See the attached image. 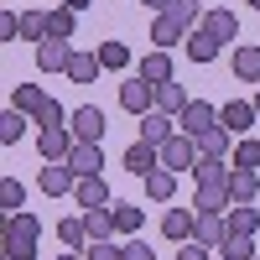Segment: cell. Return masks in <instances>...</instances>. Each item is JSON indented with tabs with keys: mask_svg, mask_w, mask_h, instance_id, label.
<instances>
[{
	"mask_svg": "<svg viewBox=\"0 0 260 260\" xmlns=\"http://www.w3.org/2000/svg\"><path fill=\"white\" fill-rule=\"evenodd\" d=\"M229 68H234V78H240V83H260V47H255V42H245V47H234Z\"/></svg>",
	"mask_w": 260,
	"mask_h": 260,
	"instance_id": "2e32d148",
	"label": "cell"
},
{
	"mask_svg": "<svg viewBox=\"0 0 260 260\" xmlns=\"http://www.w3.org/2000/svg\"><path fill=\"white\" fill-rule=\"evenodd\" d=\"M156 110L177 120V115L187 110V89H182V83H156Z\"/></svg>",
	"mask_w": 260,
	"mask_h": 260,
	"instance_id": "484cf974",
	"label": "cell"
},
{
	"mask_svg": "<svg viewBox=\"0 0 260 260\" xmlns=\"http://www.w3.org/2000/svg\"><path fill=\"white\" fill-rule=\"evenodd\" d=\"M167 16H172V21H177V26H182V31H198L208 11H203V0H172V11H167Z\"/></svg>",
	"mask_w": 260,
	"mask_h": 260,
	"instance_id": "d4e9b609",
	"label": "cell"
},
{
	"mask_svg": "<svg viewBox=\"0 0 260 260\" xmlns=\"http://www.w3.org/2000/svg\"><path fill=\"white\" fill-rule=\"evenodd\" d=\"M68 167L78 172V177H99V172H104V146L99 141H78L73 156H68Z\"/></svg>",
	"mask_w": 260,
	"mask_h": 260,
	"instance_id": "8fae6325",
	"label": "cell"
},
{
	"mask_svg": "<svg viewBox=\"0 0 260 260\" xmlns=\"http://www.w3.org/2000/svg\"><path fill=\"white\" fill-rule=\"evenodd\" d=\"M229 172H234V161H224V156H198L192 182H229Z\"/></svg>",
	"mask_w": 260,
	"mask_h": 260,
	"instance_id": "f1b7e54d",
	"label": "cell"
},
{
	"mask_svg": "<svg viewBox=\"0 0 260 260\" xmlns=\"http://www.w3.org/2000/svg\"><path fill=\"white\" fill-rule=\"evenodd\" d=\"M161 167H172V172H192L198 167V141L192 136H172V141H161Z\"/></svg>",
	"mask_w": 260,
	"mask_h": 260,
	"instance_id": "5b68a950",
	"label": "cell"
},
{
	"mask_svg": "<svg viewBox=\"0 0 260 260\" xmlns=\"http://www.w3.org/2000/svg\"><path fill=\"white\" fill-rule=\"evenodd\" d=\"M141 182H146V198H151V203H172V198H177V172H172V167H156V172L141 177Z\"/></svg>",
	"mask_w": 260,
	"mask_h": 260,
	"instance_id": "e0dca14e",
	"label": "cell"
},
{
	"mask_svg": "<svg viewBox=\"0 0 260 260\" xmlns=\"http://www.w3.org/2000/svg\"><path fill=\"white\" fill-rule=\"evenodd\" d=\"M136 73H141L146 83H172V52H167V47H151V52L136 62Z\"/></svg>",
	"mask_w": 260,
	"mask_h": 260,
	"instance_id": "5bb4252c",
	"label": "cell"
},
{
	"mask_svg": "<svg viewBox=\"0 0 260 260\" xmlns=\"http://www.w3.org/2000/svg\"><path fill=\"white\" fill-rule=\"evenodd\" d=\"M26 125H31V115H26V110H16V104H11V110L0 115V146H16L21 136H26Z\"/></svg>",
	"mask_w": 260,
	"mask_h": 260,
	"instance_id": "83f0119b",
	"label": "cell"
},
{
	"mask_svg": "<svg viewBox=\"0 0 260 260\" xmlns=\"http://www.w3.org/2000/svg\"><path fill=\"white\" fill-rule=\"evenodd\" d=\"M73 16H78V11H68V6L47 11V37H62V42H68V37H73V26H78Z\"/></svg>",
	"mask_w": 260,
	"mask_h": 260,
	"instance_id": "74e56055",
	"label": "cell"
},
{
	"mask_svg": "<svg viewBox=\"0 0 260 260\" xmlns=\"http://www.w3.org/2000/svg\"><path fill=\"white\" fill-rule=\"evenodd\" d=\"M37 187L47 192V198H68V192L78 187V172H73L68 161H47V167H42V177H37Z\"/></svg>",
	"mask_w": 260,
	"mask_h": 260,
	"instance_id": "8992f818",
	"label": "cell"
},
{
	"mask_svg": "<svg viewBox=\"0 0 260 260\" xmlns=\"http://www.w3.org/2000/svg\"><path fill=\"white\" fill-rule=\"evenodd\" d=\"M177 136V120L172 115H161V110H151V115H141V141H151V146H161V141H172Z\"/></svg>",
	"mask_w": 260,
	"mask_h": 260,
	"instance_id": "44dd1931",
	"label": "cell"
},
{
	"mask_svg": "<svg viewBox=\"0 0 260 260\" xmlns=\"http://www.w3.org/2000/svg\"><path fill=\"white\" fill-rule=\"evenodd\" d=\"M255 115H260V89H255Z\"/></svg>",
	"mask_w": 260,
	"mask_h": 260,
	"instance_id": "681fc988",
	"label": "cell"
},
{
	"mask_svg": "<svg viewBox=\"0 0 260 260\" xmlns=\"http://www.w3.org/2000/svg\"><path fill=\"white\" fill-rule=\"evenodd\" d=\"M83 6H94V0H68V11H83Z\"/></svg>",
	"mask_w": 260,
	"mask_h": 260,
	"instance_id": "c3c4849f",
	"label": "cell"
},
{
	"mask_svg": "<svg viewBox=\"0 0 260 260\" xmlns=\"http://www.w3.org/2000/svg\"><path fill=\"white\" fill-rule=\"evenodd\" d=\"M11 104H16V110H26V115L37 120V115H42V104H47V94H42V83H16Z\"/></svg>",
	"mask_w": 260,
	"mask_h": 260,
	"instance_id": "836d02e7",
	"label": "cell"
},
{
	"mask_svg": "<svg viewBox=\"0 0 260 260\" xmlns=\"http://www.w3.org/2000/svg\"><path fill=\"white\" fill-rule=\"evenodd\" d=\"M16 37H21V16L6 11V16H0V42H16Z\"/></svg>",
	"mask_w": 260,
	"mask_h": 260,
	"instance_id": "f6af8a7d",
	"label": "cell"
},
{
	"mask_svg": "<svg viewBox=\"0 0 260 260\" xmlns=\"http://www.w3.org/2000/svg\"><path fill=\"white\" fill-rule=\"evenodd\" d=\"M177 260H213V245H203V240H182Z\"/></svg>",
	"mask_w": 260,
	"mask_h": 260,
	"instance_id": "7bdbcfd3",
	"label": "cell"
},
{
	"mask_svg": "<svg viewBox=\"0 0 260 260\" xmlns=\"http://www.w3.org/2000/svg\"><path fill=\"white\" fill-rule=\"evenodd\" d=\"M229 161H234V167H260V141H240Z\"/></svg>",
	"mask_w": 260,
	"mask_h": 260,
	"instance_id": "60d3db41",
	"label": "cell"
},
{
	"mask_svg": "<svg viewBox=\"0 0 260 260\" xmlns=\"http://www.w3.org/2000/svg\"><path fill=\"white\" fill-rule=\"evenodd\" d=\"M255 120H260V115H255V99H229L224 110H219V125L229 130V136H245Z\"/></svg>",
	"mask_w": 260,
	"mask_h": 260,
	"instance_id": "9c48e42d",
	"label": "cell"
},
{
	"mask_svg": "<svg viewBox=\"0 0 260 260\" xmlns=\"http://www.w3.org/2000/svg\"><path fill=\"white\" fill-rule=\"evenodd\" d=\"M192 224H198V208H167V213H161V234H167L172 245L192 240Z\"/></svg>",
	"mask_w": 260,
	"mask_h": 260,
	"instance_id": "7c38bea8",
	"label": "cell"
},
{
	"mask_svg": "<svg viewBox=\"0 0 260 260\" xmlns=\"http://www.w3.org/2000/svg\"><path fill=\"white\" fill-rule=\"evenodd\" d=\"M151 42H156V47H167V52H172V47H182V42H187V31H182L177 21H172V16L161 11L156 21H151Z\"/></svg>",
	"mask_w": 260,
	"mask_h": 260,
	"instance_id": "603a6c76",
	"label": "cell"
},
{
	"mask_svg": "<svg viewBox=\"0 0 260 260\" xmlns=\"http://www.w3.org/2000/svg\"><path fill=\"white\" fill-rule=\"evenodd\" d=\"M182 47H187V62H213L224 42L213 37V31H203V26H198V31H187V42H182Z\"/></svg>",
	"mask_w": 260,
	"mask_h": 260,
	"instance_id": "ac0fdd59",
	"label": "cell"
},
{
	"mask_svg": "<svg viewBox=\"0 0 260 260\" xmlns=\"http://www.w3.org/2000/svg\"><path fill=\"white\" fill-rule=\"evenodd\" d=\"M213 260H224V255H213Z\"/></svg>",
	"mask_w": 260,
	"mask_h": 260,
	"instance_id": "816d5d0a",
	"label": "cell"
},
{
	"mask_svg": "<svg viewBox=\"0 0 260 260\" xmlns=\"http://www.w3.org/2000/svg\"><path fill=\"white\" fill-rule=\"evenodd\" d=\"M250 6H255V11H260V0H250Z\"/></svg>",
	"mask_w": 260,
	"mask_h": 260,
	"instance_id": "f907efd6",
	"label": "cell"
},
{
	"mask_svg": "<svg viewBox=\"0 0 260 260\" xmlns=\"http://www.w3.org/2000/svg\"><path fill=\"white\" fill-rule=\"evenodd\" d=\"M99 62H104V73H125L130 68V47H125V42H99Z\"/></svg>",
	"mask_w": 260,
	"mask_h": 260,
	"instance_id": "e575fe53",
	"label": "cell"
},
{
	"mask_svg": "<svg viewBox=\"0 0 260 260\" xmlns=\"http://www.w3.org/2000/svg\"><path fill=\"white\" fill-rule=\"evenodd\" d=\"M255 260H260V255H255Z\"/></svg>",
	"mask_w": 260,
	"mask_h": 260,
	"instance_id": "db71d44e",
	"label": "cell"
},
{
	"mask_svg": "<svg viewBox=\"0 0 260 260\" xmlns=\"http://www.w3.org/2000/svg\"><path fill=\"white\" fill-rule=\"evenodd\" d=\"M125 260H156V250H151L141 234H130V240H125Z\"/></svg>",
	"mask_w": 260,
	"mask_h": 260,
	"instance_id": "ee69618b",
	"label": "cell"
},
{
	"mask_svg": "<svg viewBox=\"0 0 260 260\" xmlns=\"http://www.w3.org/2000/svg\"><path fill=\"white\" fill-rule=\"evenodd\" d=\"M57 260H89V255H83V250H62Z\"/></svg>",
	"mask_w": 260,
	"mask_h": 260,
	"instance_id": "7dc6e473",
	"label": "cell"
},
{
	"mask_svg": "<svg viewBox=\"0 0 260 260\" xmlns=\"http://www.w3.org/2000/svg\"><path fill=\"white\" fill-rule=\"evenodd\" d=\"M21 42H47V16L42 11H21Z\"/></svg>",
	"mask_w": 260,
	"mask_h": 260,
	"instance_id": "f35d334b",
	"label": "cell"
},
{
	"mask_svg": "<svg viewBox=\"0 0 260 260\" xmlns=\"http://www.w3.org/2000/svg\"><path fill=\"white\" fill-rule=\"evenodd\" d=\"M37 240H42L37 213H6V234H0V250H6L11 260H31V255H37Z\"/></svg>",
	"mask_w": 260,
	"mask_h": 260,
	"instance_id": "6da1fadb",
	"label": "cell"
},
{
	"mask_svg": "<svg viewBox=\"0 0 260 260\" xmlns=\"http://www.w3.org/2000/svg\"><path fill=\"white\" fill-rule=\"evenodd\" d=\"M62 6H68V0H62Z\"/></svg>",
	"mask_w": 260,
	"mask_h": 260,
	"instance_id": "f5cc1de1",
	"label": "cell"
},
{
	"mask_svg": "<svg viewBox=\"0 0 260 260\" xmlns=\"http://www.w3.org/2000/svg\"><path fill=\"white\" fill-rule=\"evenodd\" d=\"M37 125H42V130H52V125H68L62 104H57V99H47V104H42V115H37Z\"/></svg>",
	"mask_w": 260,
	"mask_h": 260,
	"instance_id": "b9f144b4",
	"label": "cell"
},
{
	"mask_svg": "<svg viewBox=\"0 0 260 260\" xmlns=\"http://www.w3.org/2000/svg\"><path fill=\"white\" fill-rule=\"evenodd\" d=\"M120 110H130V115H151V110H156V83H146L141 73L136 78H130V83H120Z\"/></svg>",
	"mask_w": 260,
	"mask_h": 260,
	"instance_id": "3957f363",
	"label": "cell"
},
{
	"mask_svg": "<svg viewBox=\"0 0 260 260\" xmlns=\"http://www.w3.org/2000/svg\"><path fill=\"white\" fill-rule=\"evenodd\" d=\"M198 141V156H224L229 161V130L224 125H213V130H203V136H192Z\"/></svg>",
	"mask_w": 260,
	"mask_h": 260,
	"instance_id": "d6a6232c",
	"label": "cell"
},
{
	"mask_svg": "<svg viewBox=\"0 0 260 260\" xmlns=\"http://www.w3.org/2000/svg\"><path fill=\"white\" fill-rule=\"evenodd\" d=\"M73 203L78 208H104V203H110V182H104V172H99V177H78Z\"/></svg>",
	"mask_w": 260,
	"mask_h": 260,
	"instance_id": "9a60e30c",
	"label": "cell"
},
{
	"mask_svg": "<svg viewBox=\"0 0 260 260\" xmlns=\"http://www.w3.org/2000/svg\"><path fill=\"white\" fill-rule=\"evenodd\" d=\"M73 146H78V136H73L68 125L37 130V151H42V161H68V156H73Z\"/></svg>",
	"mask_w": 260,
	"mask_h": 260,
	"instance_id": "277c9868",
	"label": "cell"
},
{
	"mask_svg": "<svg viewBox=\"0 0 260 260\" xmlns=\"http://www.w3.org/2000/svg\"><path fill=\"white\" fill-rule=\"evenodd\" d=\"M83 224H89V240H115V213L104 208H83Z\"/></svg>",
	"mask_w": 260,
	"mask_h": 260,
	"instance_id": "4dcf8cb0",
	"label": "cell"
},
{
	"mask_svg": "<svg viewBox=\"0 0 260 260\" xmlns=\"http://www.w3.org/2000/svg\"><path fill=\"white\" fill-rule=\"evenodd\" d=\"M0 208L6 213H26V187L16 177H0Z\"/></svg>",
	"mask_w": 260,
	"mask_h": 260,
	"instance_id": "8d00e7d4",
	"label": "cell"
},
{
	"mask_svg": "<svg viewBox=\"0 0 260 260\" xmlns=\"http://www.w3.org/2000/svg\"><path fill=\"white\" fill-rule=\"evenodd\" d=\"M192 208H198V213H229V208H234L229 182H198V192H192Z\"/></svg>",
	"mask_w": 260,
	"mask_h": 260,
	"instance_id": "30bf717a",
	"label": "cell"
},
{
	"mask_svg": "<svg viewBox=\"0 0 260 260\" xmlns=\"http://www.w3.org/2000/svg\"><path fill=\"white\" fill-rule=\"evenodd\" d=\"M57 240H62V250H89V224H83V213L78 219H57Z\"/></svg>",
	"mask_w": 260,
	"mask_h": 260,
	"instance_id": "4316f807",
	"label": "cell"
},
{
	"mask_svg": "<svg viewBox=\"0 0 260 260\" xmlns=\"http://www.w3.org/2000/svg\"><path fill=\"white\" fill-rule=\"evenodd\" d=\"M213 255H224V260H255V255H260V245H255V234H224Z\"/></svg>",
	"mask_w": 260,
	"mask_h": 260,
	"instance_id": "7402d4cb",
	"label": "cell"
},
{
	"mask_svg": "<svg viewBox=\"0 0 260 260\" xmlns=\"http://www.w3.org/2000/svg\"><path fill=\"white\" fill-rule=\"evenodd\" d=\"M219 125V110H213L208 99H187V110L177 115V130L182 136H203V130H213Z\"/></svg>",
	"mask_w": 260,
	"mask_h": 260,
	"instance_id": "52a82bcc",
	"label": "cell"
},
{
	"mask_svg": "<svg viewBox=\"0 0 260 260\" xmlns=\"http://www.w3.org/2000/svg\"><path fill=\"white\" fill-rule=\"evenodd\" d=\"M68 62H73V47H68L62 37L37 42V68H42V73H68Z\"/></svg>",
	"mask_w": 260,
	"mask_h": 260,
	"instance_id": "ba28073f",
	"label": "cell"
},
{
	"mask_svg": "<svg viewBox=\"0 0 260 260\" xmlns=\"http://www.w3.org/2000/svg\"><path fill=\"white\" fill-rule=\"evenodd\" d=\"M161 167V146H151V141H136L125 151V172H136V177H151V172Z\"/></svg>",
	"mask_w": 260,
	"mask_h": 260,
	"instance_id": "4fadbf2b",
	"label": "cell"
},
{
	"mask_svg": "<svg viewBox=\"0 0 260 260\" xmlns=\"http://www.w3.org/2000/svg\"><path fill=\"white\" fill-rule=\"evenodd\" d=\"M224 213H198V224H192V240H203V245H213L219 250V240H224Z\"/></svg>",
	"mask_w": 260,
	"mask_h": 260,
	"instance_id": "1f68e13d",
	"label": "cell"
},
{
	"mask_svg": "<svg viewBox=\"0 0 260 260\" xmlns=\"http://www.w3.org/2000/svg\"><path fill=\"white\" fill-rule=\"evenodd\" d=\"M141 6H146V11H156V16H161V11H172V0H141Z\"/></svg>",
	"mask_w": 260,
	"mask_h": 260,
	"instance_id": "bcb514c9",
	"label": "cell"
},
{
	"mask_svg": "<svg viewBox=\"0 0 260 260\" xmlns=\"http://www.w3.org/2000/svg\"><path fill=\"white\" fill-rule=\"evenodd\" d=\"M99 73H104L99 52H73V62H68V83H94Z\"/></svg>",
	"mask_w": 260,
	"mask_h": 260,
	"instance_id": "cb8c5ba5",
	"label": "cell"
},
{
	"mask_svg": "<svg viewBox=\"0 0 260 260\" xmlns=\"http://www.w3.org/2000/svg\"><path fill=\"white\" fill-rule=\"evenodd\" d=\"M224 229H229V234H255V229H260V213H255L250 203H234V208L224 213Z\"/></svg>",
	"mask_w": 260,
	"mask_h": 260,
	"instance_id": "f546056e",
	"label": "cell"
},
{
	"mask_svg": "<svg viewBox=\"0 0 260 260\" xmlns=\"http://www.w3.org/2000/svg\"><path fill=\"white\" fill-rule=\"evenodd\" d=\"M255 192H260V172L255 167H234L229 172V198L234 203H255Z\"/></svg>",
	"mask_w": 260,
	"mask_h": 260,
	"instance_id": "d6986e66",
	"label": "cell"
},
{
	"mask_svg": "<svg viewBox=\"0 0 260 260\" xmlns=\"http://www.w3.org/2000/svg\"><path fill=\"white\" fill-rule=\"evenodd\" d=\"M68 130H73L78 141H99V146H104V136H110V120H104L99 104H78V110L68 115Z\"/></svg>",
	"mask_w": 260,
	"mask_h": 260,
	"instance_id": "7a4b0ae2",
	"label": "cell"
},
{
	"mask_svg": "<svg viewBox=\"0 0 260 260\" xmlns=\"http://www.w3.org/2000/svg\"><path fill=\"white\" fill-rule=\"evenodd\" d=\"M83 255H89V260H125V245H115V240H89Z\"/></svg>",
	"mask_w": 260,
	"mask_h": 260,
	"instance_id": "ab89813d",
	"label": "cell"
},
{
	"mask_svg": "<svg viewBox=\"0 0 260 260\" xmlns=\"http://www.w3.org/2000/svg\"><path fill=\"white\" fill-rule=\"evenodd\" d=\"M203 31H213L219 42H234V37H240V16H234L229 6H213V11L203 16Z\"/></svg>",
	"mask_w": 260,
	"mask_h": 260,
	"instance_id": "ffe728a7",
	"label": "cell"
},
{
	"mask_svg": "<svg viewBox=\"0 0 260 260\" xmlns=\"http://www.w3.org/2000/svg\"><path fill=\"white\" fill-rule=\"evenodd\" d=\"M110 213H115V234H141V208L136 203H110Z\"/></svg>",
	"mask_w": 260,
	"mask_h": 260,
	"instance_id": "d590c367",
	"label": "cell"
}]
</instances>
